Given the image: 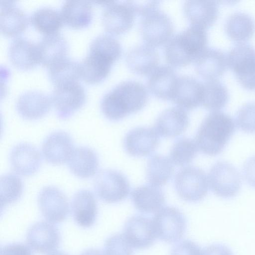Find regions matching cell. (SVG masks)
<instances>
[{"instance_id": "1", "label": "cell", "mask_w": 255, "mask_h": 255, "mask_svg": "<svg viewBox=\"0 0 255 255\" xmlns=\"http://www.w3.org/2000/svg\"><path fill=\"white\" fill-rule=\"evenodd\" d=\"M146 87L133 80L122 82L106 93L101 102V109L108 119L116 121L139 111L147 102Z\"/></svg>"}, {"instance_id": "2", "label": "cell", "mask_w": 255, "mask_h": 255, "mask_svg": "<svg viewBox=\"0 0 255 255\" xmlns=\"http://www.w3.org/2000/svg\"><path fill=\"white\" fill-rule=\"evenodd\" d=\"M235 131L234 121L229 115L222 111H212L202 121L195 141L203 153L217 155L222 152Z\"/></svg>"}, {"instance_id": "3", "label": "cell", "mask_w": 255, "mask_h": 255, "mask_svg": "<svg viewBox=\"0 0 255 255\" xmlns=\"http://www.w3.org/2000/svg\"><path fill=\"white\" fill-rule=\"evenodd\" d=\"M205 29L191 25L172 37L165 48L166 62L175 67H184L194 62L207 47Z\"/></svg>"}, {"instance_id": "4", "label": "cell", "mask_w": 255, "mask_h": 255, "mask_svg": "<svg viewBox=\"0 0 255 255\" xmlns=\"http://www.w3.org/2000/svg\"><path fill=\"white\" fill-rule=\"evenodd\" d=\"M227 61L240 83L255 90V47L249 43H237L229 50Z\"/></svg>"}, {"instance_id": "5", "label": "cell", "mask_w": 255, "mask_h": 255, "mask_svg": "<svg viewBox=\"0 0 255 255\" xmlns=\"http://www.w3.org/2000/svg\"><path fill=\"white\" fill-rule=\"evenodd\" d=\"M139 31L145 43L153 47L161 46L171 39L174 25L170 17L159 8L141 16Z\"/></svg>"}, {"instance_id": "6", "label": "cell", "mask_w": 255, "mask_h": 255, "mask_svg": "<svg viewBox=\"0 0 255 255\" xmlns=\"http://www.w3.org/2000/svg\"><path fill=\"white\" fill-rule=\"evenodd\" d=\"M104 6L102 21L105 30L112 34H121L133 26L136 15L132 0L96 1Z\"/></svg>"}, {"instance_id": "7", "label": "cell", "mask_w": 255, "mask_h": 255, "mask_svg": "<svg viewBox=\"0 0 255 255\" xmlns=\"http://www.w3.org/2000/svg\"><path fill=\"white\" fill-rule=\"evenodd\" d=\"M178 196L183 200L196 202L202 200L208 190V180L205 172L199 167L189 166L181 169L174 179Z\"/></svg>"}, {"instance_id": "8", "label": "cell", "mask_w": 255, "mask_h": 255, "mask_svg": "<svg viewBox=\"0 0 255 255\" xmlns=\"http://www.w3.org/2000/svg\"><path fill=\"white\" fill-rule=\"evenodd\" d=\"M152 219L156 238L166 243L179 241L186 230L187 220L184 215L174 207L162 208Z\"/></svg>"}, {"instance_id": "9", "label": "cell", "mask_w": 255, "mask_h": 255, "mask_svg": "<svg viewBox=\"0 0 255 255\" xmlns=\"http://www.w3.org/2000/svg\"><path fill=\"white\" fill-rule=\"evenodd\" d=\"M94 190L104 202L115 203L125 199L130 192L127 177L120 172L105 169L99 172L93 182Z\"/></svg>"}, {"instance_id": "10", "label": "cell", "mask_w": 255, "mask_h": 255, "mask_svg": "<svg viewBox=\"0 0 255 255\" xmlns=\"http://www.w3.org/2000/svg\"><path fill=\"white\" fill-rule=\"evenodd\" d=\"M51 98L58 117L66 120L83 106L86 92L78 81L68 82L55 85Z\"/></svg>"}, {"instance_id": "11", "label": "cell", "mask_w": 255, "mask_h": 255, "mask_svg": "<svg viewBox=\"0 0 255 255\" xmlns=\"http://www.w3.org/2000/svg\"><path fill=\"white\" fill-rule=\"evenodd\" d=\"M212 192L224 198L235 196L241 187V176L236 168L225 161H219L211 168L208 176Z\"/></svg>"}, {"instance_id": "12", "label": "cell", "mask_w": 255, "mask_h": 255, "mask_svg": "<svg viewBox=\"0 0 255 255\" xmlns=\"http://www.w3.org/2000/svg\"><path fill=\"white\" fill-rule=\"evenodd\" d=\"M37 201L42 215L48 222H61L68 215L69 206L67 198L57 187H43L39 193Z\"/></svg>"}, {"instance_id": "13", "label": "cell", "mask_w": 255, "mask_h": 255, "mask_svg": "<svg viewBox=\"0 0 255 255\" xmlns=\"http://www.w3.org/2000/svg\"><path fill=\"white\" fill-rule=\"evenodd\" d=\"M123 235L131 247L135 249L151 247L156 238L152 219L142 215L133 216L127 221Z\"/></svg>"}, {"instance_id": "14", "label": "cell", "mask_w": 255, "mask_h": 255, "mask_svg": "<svg viewBox=\"0 0 255 255\" xmlns=\"http://www.w3.org/2000/svg\"><path fill=\"white\" fill-rule=\"evenodd\" d=\"M58 229L51 223L39 222L33 225L26 234V243L32 250L42 254L56 251L60 242Z\"/></svg>"}, {"instance_id": "15", "label": "cell", "mask_w": 255, "mask_h": 255, "mask_svg": "<svg viewBox=\"0 0 255 255\" xmlns=\"http://www.w3.org/2000/svg\"><path fill=\"white\" fill-rule=\"evenodd\" d=\"M159 142V135L154 129L138 127L127 133L124 145L126 152L130 155L142 157L150 155L156 149Z\"/></svg>"}, {"instance_id": "16", "label": "cell", "mask_w": 255, "mask_h": 255, "mask_svg": "<svg viewBox=\"0 0 255 255\" xmlns=\"http://www.w3.org/2000/svg\"><path fill=\"white\" fill-rule=\"evenodd\" d=\"M74 149L71 136L64 131L50 133L42 145V153L45 160L53 165H61L67 162Z\"/></svg>"}, {"instance_id": "17", "label": "cell", "mask_w": 255, "mask_h": 255, "mask_svg": "<svg viewBox=\"0 0 255 255\" xmlns=\"http://www.w3.org/2000/svg\"><path fill=\"white\" fill-rule=\"evenodd\" d=\"M203 82L191 76H178L171 100L178 107L191 110L201 104Z\"/></svg>"}, {"instance_id": "18", "label": "cell", "mask_w": 255, "mask_h": 255, "mask_svg": "<svg viewBox=\"0 0 255 255\" xmlns=\"http://www.w3.org/2000/svg\"><path fill=\"white\" fill-rule=\"evenodd\" d=\"M9 159L13 170L24 176L35 174L41 164V156L39 150L27 143H21L14 146L10 152Z\"/></svg>"}, {"instance_id": "19", "label": "cell", "mask_w": 255, "mask_h": 255, "mask_svg": "<svg viewBox=\"0 0 255 255\" xmlns=\"http://www.w3.org/2000/svg\"><path fill=\"white\" fill-rule=\"evenodd\" d=\"M51 98L45 93L38 90H29L18 97L16 107L23 118L34 120L40 119L49 111Z\"/></svg>"}, {"instance_id": "20", "label": "cell", "mask_w": 255, "mask_h": 255, "mask_svg": "<svg viewBox=\"0 0 255 255\" xmlns=\"http://www.w3.org/2000/svg\"><path fill=\"white\" fill-rule=\"evenodd\" d=\"M126 60L132 72L145 75L150 74L158 67L159 56L154 47L145 43L130 48L127 52Z\"/></svg>"}, {"instance_id": "21", "label": "cell", "mask_w": 255, "mask_h": 255, "mask_svg": "<svg viewBox=\"0 0 255 255\" xmlns=\"http://www.w3.org/2000/svg\"><path fill=\"white\" fill-rule=\"evenodd\" d=\"M189 124L187 112L178 107H172L163 111L157 118L155 130L164 137H174L182 134Z\"/></svg>"}, {"instance_id": "22", "label": "cell", "mask_w": 255, "mask_h": 255, "mask_svg": "<svg viewBox=\"0 0 255 255\" xmlns=\"http://www.w3.org/2000/svg\"><path fill=\"white\" fill-rule=\"evenodd\" d=\"M194 63L198 75L205 80L216 79L227 68V55L219 48L206 47Z\"/></svg>"}, {"instance_id": "23", "label": "cell", "mask_w": 255, "mask_h": 255, "mask_svg": "<svg viewBox=\"0 0 255 255\" xmlns=\"http://www.w3.org/2000/svg\"><path fill=\"white\" fill-rule=\"evenodd\" d=\"M71 211L77 224L83 228L91 227L98 214L97 202L93 194L86 189L77 191L72 199Z\"/></svg>"}, {"instance_id": "24", "label": "cell", "mask_w": 255, "mask_h": 255, "mask_svg": "<svg viewBox=\"0 0 255 255\" xmlns=\"http://www.w3.org/2000/svg\"><path fill=\"white\" fill-rule=\"evenodd\" d=\"M183 11L191 25L206 29L210 27L218 17V3L214 0H187Z\"/></svg>"}, {"instance_id": "25", "label": "cell", "mask_w": 255, "mask_h": 255, "mask_svg": "<svg viewBox=\"0 0 255 255\" xmlns=\"http://www.w3.org/2000/svg\"><path fill=\"white\" fill-rule=\"evenodd\" d=\"M8 55L12 64L20 69H29L40 63L37 43L25 37L13 39L9 45Z\"/></svg>"}, {"instance_id": "26", "label": "cell", "mask_w": 255, "mask_h": 255, "mask_svg": "<svg viewBox=\"0 0 255 255\" xmlns=\"http://www.w3.org/2000/svg\"><path fill=\"white\" fill-rule=\"evenodd\" d=\"M0 28L4 35L13 36L27 27L28 19L25 12L14 1L0 0Z\"/></svg>"}, {"instance_id": "27", "label": "cell", "mask_w": 255, "mask_h": 255, "mask_svg": "<svg viewBox=\"0 0 255 255\" xmlns=\"http://www.w3.org/2000/svg\"><path fill=\"white\" fill-rule=\"evenodd\" d=\"M178 76L171 66H158L150 74L147 87L155 97L164 100H171Z\"/></svg>"}, {"instance_id": "28", "label": "cell", "mask_w": 255, "mask_h": 255, "mask_svg": "<svg viewBox=\"0 0 255 255\" xmlns=\"http://www.w3.org/2000/svg\"><path fill=\"white\" fill-rule=\"evenodd\" d=\"M67 163L71 173L82 179L95 175L99 167V159L96 153L86 146L74 148Z\"/></svg>"}, {"instance_id": "29", "label": "cell", "mask_w": 255, "mask_h": 255, "mask_svg": "<svg viewBox=\"0 0 255 255\" xmlns=\"http://www.w3.org/2000/svg\"><path fill=\"white\" fill-rule=\"evenodd\" d=\"M135 208L142 213L157 212L165 203V195L159 187L152 185H142L135 188L131 194Z\"/></svg>"}, {"instance_id": "30", "label": "cell", "mask_w": 255, "mask_h": 255, "mask_svg": "<svg viewBox=\"0 0 255 255\" xmlns=\"http://www.w3.org/2000/svg\"><path fill=\"white\" fill-rule=\"evenodd\" d=\"M40 63L48 67L66 57L68 44L58 32L44 35L37 43Z\"/></svg>"}, {"instance_id": "31", "label": "cell", "mask_w": 255, "mask_h": 255, "mask_svg": "<svg viewBox=\"0 0 255 255\" xmlns=\"http://www.w3.org/2000/svg\"><path fill=\"white\" fill-rule=\"evenodd\" d=\"M113 63L105 56L89 51L80 62L81 77L88 83H99L109 75Z\"/></svg>"}, {"instance_id": "32", "label": "cell", "mask_w": 255, "mask_h": 255, "mask_svg": "<svg viewBox=\"0 0 255 255\" xmlns=\"http://www.w3.org/2000/svg\"><path fill=\"white\" fill-rule=\"evenodd\" d=\"M63 22L74 28H82L88 25L93 17L91 3L83 0H67L61 8Z\"/></svg>"}, {"instance_id": "33", "label": "cell", "mask_w": 255, "mask_h": 255, "mask_svg": "<svg viewBox=\"0 0 255 255\" xmlns=\"http://www.w3.org/2000/svg\"><path fill=\"white\" fill-rule=\"evenodd\" d=\"M228 36L236 41H245L253 35L255 30L254 18L248 13L237 11L230 15L225 23Z\"/></svg>"}, {"instance_id": "34", "label": "cell", "mask_w": 255, "mask_h": 255, "mask_svg": "<svg viewBox=\"0 0 255 255\" xmlns=\"http://www.w3.org/2000/svg\"><path fill=\"white\" fill-rule=\"evenodd\" d=\"M229 98L228 89L221 81L211 79L203 82L201 105L206 109L219 111L225 106Z\"/></svg>"}, {"instance_id": "35", "label": "cell", "mask_w": 255, "mask_h": 255, "mask_svg": "<svg viewBox=\"0 0 255 255\" xmlns=\"http://www.w3.org/2000/svg\"><path fill=\"white\" fill-rule=\"evenodd\" d=\"M30 20L35 28L45 35L58 32L63 22L61 12L49 6L36 9L30 15Z\"/></svg>"}, {"instance_id": "36", "label": "cell", "mask_w": 255, "mask_h": 255, "mask_svg": "<svg viewBox=\"0 0 255 255\" xmlns=\"http://www.w3.org/2000/svg\"><path fill=\"white\" fill-rule=\"evenodd\" d=\"M174 171L170 159L161 155H155L148 160L146 177L148 181L157 187L165 185L171 178Z\"/></svg>"}, {"instance_id": "37", "label": "cell", "mask_w": 255, "mask_h": 255, "mask_svg": "<svg viewBox=\"0 0 255 255\" xmlns=\"http://www.w3.org/2000/svg\"><path fill=\"white\" fill-rule=\"evenodd\" d=\"M48 73L55 85L78 81L81 77L80 62L66 57L49 66Z\"/></svg>"}, {"instance_id": "38", "label": "cell", "mask_w": 255, "mask_h": 255, "mask_svg": "<svg viewBox=\"0 0 255 255\" xmlns=\"http://www.w3.org/2000/svg\"><path fill=\"white\" fill-rule=\"evenodd\" d=\"M0 185V201L2 209L20 198L23 191V184L17 175L7 173L1 176Z\"/></svg>"}, {"instance_id": "39", "label": "cell", "mask_w": 255, "mask_h": 255, "mask_svg": "<svg viewBox=\"0 0 255 255\" xmlns=\"http://www.w3.org/2000/svg\"><path fill=\"white\" fill-rule=\"evenodd\" d=\"M198 152L196 141L189 138H181L177 140L170 151V159L174 164L184 166L190 163Z\"/></svg>"}, {"instance_id": "40", "label": "cell", "mask_w": 255, "mask_h": 255, "mask_svg": "<svg viewBox=\"0 0 255 255\" xmlns=\"http://www.w3.org/2000/svg\"><path fill=\"white\" fill-rule=\"evenodd\" d=\"M89 51L100 54L115 62L121 57L122 48L116 38L109 34H102L92 40Z\"/></svg>"}, {"instance_id": "41", "label": "cell", "mask_w": 255, "mask_h": 255, "mask_svg": "<svg viewBox=\"0 0 255 255\" xmlns=\"http://www.w3.org/2000/svg\"><path fill=\"white\" fill-rule=\"evenodd\" d=\"M237 126L247 133H255V102L243 105L236 115Z\"/></svg>"}, {"instance_id": "42", "label": "cell", "mask_w": 255, "mask_h": 255, "mask_svg": "<svg viewBox=\"0 0 255 255\" xmlns=\"http://www.w3.org/2000/svg\"><path fill=\"white\" fill-rule=\"evenodd\" d=\"M105 255H133L132 248L123 234H116L107 239L104 245Z\"/></svg>"}, {"instance_id": "43", "label": "cell", "mask_w": 255, "mask_h": 255, "mask_svg": "<svg viewBox=\"0 0 255 255\" xmlns=\"http://www.w3.org/2000/svg\"><path fill=\"white\" fill-rule=\"evenodd\" d=\"M202 250L194 242L185 240L176 244L172 249L170 255H201Z\"/></svg>"}, {"instance_id": "44", "label": "cell", "mask_w": 255, "mask_h": 255, "mask_svg": "<svg viewBox=\"0 0 255 255\" xmlns=\"http://www.w3.org/2000/svg\"><path fill=\"white\" fill-rule=\"evenodd\" d=\"M0 255H32L30 249L22 244L13 243L1 248Z\"/></svg>"}, {"instance_id": "45", "label": "cell", "mask_w": 255, "mask_h": 255, "mask_svg": "<svg viewBox=\"0 0 255 255\" xmlns=\"http://www.w3.org/2000/svg\"><path fill=\"white\" fill-rule=\"evenodd\" d=\"M243 174L247 182L255 188V156L250 158L245 162Z\"/></svg>"}, {"instance_id": "46", "label": "cell", "mask_w": 255, "mask_h": 255, "mask_svg": "<svg viewBox=\"0 0 255 255\" xmlns=\"http://www.w3.org/2000/svg\"><path fill=\"white\" fill-rule=\"evenodd\" d=\"M201 255H233L231 250L222 244H212L202 250Z\"/></svg>"}, {"instance_id": "47", "label": "cell", "mask_w": 255, "mask_h": 255, "mask_svg": "<svg viewBox=\"0 0 255 255\" xmlns=\"http://www.w3.org/2000/svg\"><path fill=\"white\" fill-rule=\"evenodd\" d=\"M80 255H105L100 251L95 249H88L83 252Z\"/></svg>"}, {"instance_id": "48", "label": "cell", "mask_w": 255, "mask_h": 255, "mask_svg": "<svg viewBox=\"0 0 255 255\" xmlns=\"http://www.w3.org/2000/svg\"><path fill=\"white\" fill-rule=\"evenodd\" d=\"M48 255H68L64 253L61 252H54L51 254H49Z\"/></svg>"}]
</instances>
